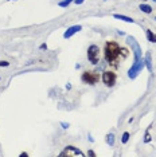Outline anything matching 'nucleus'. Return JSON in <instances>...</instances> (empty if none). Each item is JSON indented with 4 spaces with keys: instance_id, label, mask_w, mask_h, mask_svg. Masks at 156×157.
<instances>
[{
    "instance_id": "5",
    "label": "nucleus",
    "mask_w": 156,
    "mask_h": 157,
    "mask_svg": "<svg viewBox=\"0 0 156 157\" xmlns=\"http://www.w3.org/2000/svg\"><path fill=\"white\" fill-rule=\"evenodd\" d=\"M81 79H82V82H83V83H88V85H94V83L98 82L100 75H98L97 73H93V71H83Z\"/></svg>"
},
{
    "instance_id": "6",
    "label": "nucleus",
    "mask_w": 156,
    "mask_h": 157,
    "mask_svg": "<svg viewBox=\"0 0 156 157\" xmlns=\"http://www.w3.org/2000/svg\"><path fill=\"white\" fill-rule=\"evenodd\" d=\"M116 79H117V77L113 71H104V74H102V82L105 83V86H108V87L114 86Z\"/></svg>"
},
{
    "instance_id": "10",
    "label": "nucleus",
    "mask_w": 156,
    "mask_h": 157,
    "mask_svg": "<svg viewBox=\"0 0 156 157\" xmlns=\"http://www.w3.org/2000/svg\"><path fill=\"white\" fill-rule=\"evenodd\" d=\"M114 19H118V20H122V22H128V23H135V20L129 16H125V15H120V14H114L113 15Z\"/></svg>"
},
{
    "instance_id": "3",
    "label": "nucleus",
    "mask_w": 156,
    "mask_h": 157,
    "mask_svg": "<svg viewBox=\"0 0 156 157\" xmlns=\"http://www.w3.org/2000/svg\"><path fill=\"white\" fill-rule=\"evenodd\" d=\"M127 42H128V44L131 46V48H132L133 54H135V62L143 58V56H141V48H140V46H139V43L136 42V39H135L133 36H127Z\"/></svg>"
},
{
    "instance_id": "13",
    "label": "nucleus",
    "mask_w": 156,
    "mask_h": 157,
    "mask_svg": "<svg viewBox=\"0 0 156 157\" xmlns=\"http://www.w3.org/2000/svg\"><path fill=\"white\" fill-rule=\"evenodd\" d=\"M147 39L152 43H156V34H153L151 30H147Z\"/></svg>"
},
{
    "instance_id": "1",
    "label": "nucleus",
    "mask_w": 156,
    "mask_h": 157,
    "mask_svg": "<svg viewBox=\"0 0 156 157\" xmlns=\"http://www.w3.org/2000/svg\"><path fill=\"white\" fill-rule=\"evenodd\" d=\"M104 51H105V59L108 63H114L121 55V48L116 42H106Z\"/></svg>"
},
{
    "instance_id": "20",
    "label": "nucleus",
    "mask_w": 156,
    "mask_h": 157,
    "mask_svg": "<svg viewBox=\"0 0 156 157\" xmlns=\"http://www.w3.org/2000/svg\"><path fill=\"white\" fill-rule=\"evenodd\" d=\"M83 1H85V0H74V3H75V4H82Z\"/></svg>"
},
{
    "instance_id": "19",
    "label": "nucleus",
    "mask_w": 156,
    "mask_h": 157,
    "mask_svg": "<svg viewBox=\"0 0 156 157\" xmlns=\"http://www.w3.org/2000/svg\"><path fill=\"white\" fill-rule=\"evenodd\" d=\"M88 156H96V153H94L93 150H89V152H88Z\"/></svg>"
},
{
    "instance_id": "16",
    "label": "nucleus",
    "mask_w": 156,
    "mask_h": 157,
    "mask_svg": "<svg viewBox=\"0 0 156 157\" xmlns=\"http://www.w3.org/2000/svg\"><path fill=\"white\" fill-rule=\"evenodd\" d=\"M71 1H74V0H63V1H59V7H67Z\"/></svg>"
},
{
    "instance_id": "9",
    "label": "nucleus",
    "mask_w": 156,
    "mask_h": 157,
    "mask_svg": "<svg viewBox=\"0 0 156 157\" xmlns=\"http://www.w3.org/2000/svg\"><path fill=\"white\" fill-rule=\"evenodd\" d=\"M144 62H145V66H147L148 71H149V73H152L153 66H152V56H151V52H147V54H145Z\"/></svg>"
},
{
    "instance_id": "14",
    "label": "nucleus",
    "mask_w": 156,
    "mask_h": 157,
    "mask_svg": "<svg viewBox=\"0 0 156 157\" xmlns=\"http://www.w3.org/2000/svg\"><path fill=\"white\" fill-rule=\"evenodd\" d=\"M128 140H129V133L128 132H124V133H122V137H121V142H122V144H127Z\"/></svg>"
},
{
    "instance_id": "15",
    "label": "nucleus",
    "mask_w": 156,
    "mask_h": 157,
    "mask_svg": "<svg viewBox=\"0 0 156 157\" xmlns=\"http://www.w3.org/2000/svg\"><path fill=\"white\" fill-rule=\"evenodd\" d=\"M149 129H151V126H149L147 132H145V137H144V142H149L151 141V134H149Z\"/></svg>"
},
{
    "instance_id": "21",
    "label": "nucleus",
    "mask_w": 156,
    "mask_h": 157,
    "mask_svg": "<svg viewBox=\"0 0 156 157\" xmlns=\"http://www.w3.org/2000/svg\"><path fill=\"white\" fill-rule=\"evenodd\" d=\"M104 1H106V0H104Z\"/></svg>"
},
{
    "instance_id": "8",
    "label": "nucleus",
    "mask_w": 156,
    "mask_h": 157,
    "mask_svg": "<svg viewBox=\"0 0 156 157\" xmlns=\"http://www.w3.org/2000/svg\"><path fill=\"white\" fill-rule=\"evenodd\" d=\"M81 30H82L81 26H71L70 28H67L66 31H65V34H63V38H65V39H69V38H71L74 34H77L78 31H81Z\"/></svg>"
},
{
    "instance_id": "18",
    "label": "nucleus",
    "mask_w": 156,
    "mask_h": 157,
    "mask_svg": "<svg viewBox=\"0 0 156 157\" xmlns=\"http://www.w3.org/2000/svg\"><path fill=\"white\" fill-rule=\"evenodd\" d=\"M61 125H62L63 129H67V128H69V124H66V122H61Z\"/></svg>"
},
{
    "instance_id": "12",
    "label": "nucleus",
    "mask_w": 156,
    "mask_h": 157,
    "mask_svg": "<svg viewBox=\"0 0 156 157\" xmlns=\"http://www.w3.org/2000/svg\"><path fill=\"white\" fill-rule=\"evenodd\" d=\"M105 141L108 145L110 146H113L114 145V134L113 133H109V134H106V137H105Z\"/></svg>"
},
{
    "instance_id": "7",
    "label": "nucleus",
    "mask_w": 156,
    "mask_h": 157,
    "mask_svg": "<svg viewBox=\"0 0 156 157\" xmlns=\"http://www.w3.org/2000/svg\"><path fill=\"white\" fill-rule=\"evenodd\" d=\"M59 156H62V157H65V156H81L82 157L83 156V153H82L78 148H75V146H66L65 150L61 152Z\"/></svg>"
},
{
    "instance_id": "11",
    "label": "nucleus",
    "mask_w": 156,
    "mask_h": 157,
    "mask_svg": "<svg viewBox=\"0 0 156 157\" xmlns=\"http://www.w3.org/2000/svg\"><path fill=\"white\" fill-rule=\"evenodd\" d=\"M139 8H140V11L145 12V14H151V12L153 11L152 7H151V5H148V4H140V5H139Z\"/></svg>"
},
{
    "instance_id": "17",
    "label": "nucleus",
    "mask_w": 156,
    "mask_h": 157,
    "mask_svg": "<svg viewBox=\"0 0 156 157\" xmlns=\"http://www.w3.org/2000/svg\"><path fill=\"white\" fill-rule=\"evenodd\" d=\"M10 66V62H7V60H0V67H7Z\"/></svg>"
},
{
    "instance_id": "4",
    "label": "nucleus",
    "mask_w": 156,
    "mask_h": 157,
    "mask_svg": "<svg viewBox=\"0 0 156 157\" xmlns=\"http://www.w3.org/2000/svg\"><path fill=\"white\" fill-rule=\"evenodd\" d=\"M88 59L93 65H96L100 60V47L98 46H96V44L89 46V48H88Z\"/></svg>"
},
{
    "instance_id": "2",
    "label": "nucleus",
    "mask_w": 156,
    "mask_h": 157,
    "mask_svg": "<svg viewBox=\"0 0 156 157\" xmlns=\"http://www.w3.org/2000/svg\"><path fill=\"white\" fill-rule=\"evenodd\" d=\"M144 66H145L144 58H141V59H139V60H136V62L133 63V66L128 70V77L131 79H135L137 75H139V73H140V71L144 69Z\"/></svg>"
},
{
    "instance_id": "22",
    "label": "nucleus",
    "mask_w": 156,
    "mask_h": 157,
    "mask_svg": "<svg viewBox=\"0 0 156 157\" xmlns=\"http://www.w3.org/2000/svg\"><path fill=\"white\" fill-rule=\"evenodd\" d=\"M155 20H156V18H155Z\"/></svg>"
}]
</instances>
